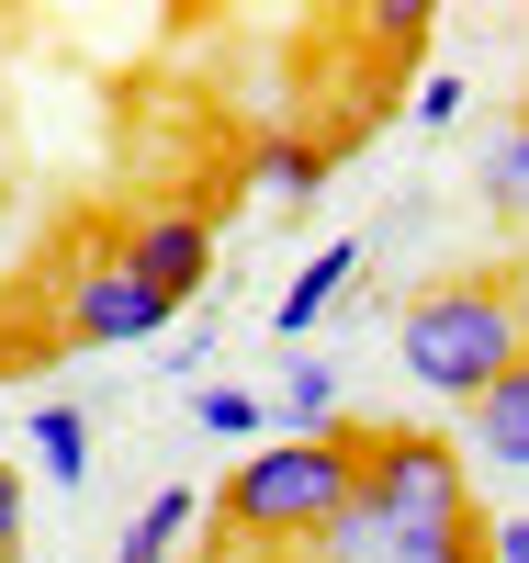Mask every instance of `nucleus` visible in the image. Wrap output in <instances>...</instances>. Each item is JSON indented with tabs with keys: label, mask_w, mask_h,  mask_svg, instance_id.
I'll use <instances>...</instances> for the list:
<instances>
[{
	"label": "nucleus",
	"mask_w": 529,
	"mask_h": 563,
	"mask_svg": "<svg viewBox=\"0 0 529 563\" xmlns=\"http://www.w3.org/2000/svg\"><path fill=\"white\" fill-rule=\"evenodd\" d=\"M12 541H23V474L0 462V552H12Z\"/></svg>",
	"instance_id": "nucleus-17"
},
{
	"label": "nucleus",
	"mask_w": 529,
	"mask_h": 563,
	"mask_svg": "<svg viewBox=\"0 0 529 563\" xmlns=\"http://www.w3.org/2000/svg\"><path fill=\"white\" fill-rule=\"evenodd\" d=\"M518 350H529V294H518L507 271H451V282H428V294L406 305V327H395L406 384L440 395V406H473Z\"/></svg>",
	"instance_id": "nucleus-1"
},
{
	"label": "nucleus",
	"mask_w": 529,
	"mask_h": 563,
	"mask_svg": "<svg viewBox=\"0 0 529 563\" xmlns=\"http://www.w3.org/2000/svg\"><path fill=\"white\" fill-rule=\"evenodd\" d=\"M406 113H417V124H451V113H462V79H451V68H440V79H417V102H406Z\"/></svg>",
	"instance_id": "nucleus-15"
},
{
	"label": "nucleus",
	"mask_w": 529,
	"mask_h": 563,
	"mask_svg": "<svg viewBox=\"0 0 529 563\" xmlns=\"http://www.w3.org/2000/svg\"><path fill=\"white\" fill-rule=\"evenodd\" d=\"M372 45H395V57L428 45V0H383V12H372Z\"/></svg>",
	"instance_id": "nucleus-14"
},
{
	"label": "nucleus",
	"mask_w": 529,
	"mask_h": 563,
	"mask_svg": "<svg viewBox=\"0 0 529 563\" xmlns=\"http://www.w3.org/2000/svg\"><path fill=\"white\" fill-rule=\"evenodd\" d=\"M113 260H124V271H135V282H147V294L180 316L191 294H203V271H214V225L191 214V203H169V214H147V225H135Z\"/></svg>",
	"instance_id": "nucleus-4"
},
{
	"label": "nucleus",
	"mask_w": 529,
	"mask_h": 563,
	"mask_svg": "<svg viewBox=\"0 0 529 563\" xmlns=\"http://www.w3.org/2000/svg\"><path fill=\"white\" fill-rule=\"evenodd\" d=\"M339 429V372L327 361H294L282 372V395L260 406V440H327Z\"/></svg>",
	"instance_id": "nucleus-9"
},
{
	"label": "nucleus",
	"mask_w": 529,
	"mask_h": 563,
	"mask_svg": "<svg viewBox=\"0 0 529 563\" xmlns=\"http://www.w3.org/2000/svg\"><path fill=\"white\" fill-rule=\"evenodd\" d=\"M191 519H203V496H191V485H158L147 507H135V530H124L113 563H180V530H191Z\"/></svg>",
	"instance_id": "nucleus-10"
},
{
	"label": "nucleus",
	"mask_w": 529,
	"mask_h": 563,
	"mask_svg": "<svg viewBox=\"0 0 529 563\" xmlns=\"http://www.w3.org/2000/svg\"><path fill=\"white\" fill-rule=\"evenodd\" d=\"M191 429H203V440H260V395L203 384V395H191Z\"/></svg>",
	"instance_id": "nucleus-13"
},
{
	"label": "nucleus",
	"mask_w": 529,
	"mask_h": 563,
	"mask_svg": "<svg viewBox=\"0 0 529 563\" xmlns=\"http://www.w3.org/2000/svg\"><path fill=\"white\" fill-rule=\"evenodd\" d=\"M361 496L372 519L395 530V552H473L485 519H473V462L428 429H383L361 440Z\"/></svg>",
	"instance_id": "nucleus-2"
},
{
	"label": "nucleus",
	"mask_w": 529,
	"mask_h": 563,
	"mask_svg": "<svg viewBox=\"0 0 529 563\" xmlns=\"http://www.w3.org/2000/svg\"><path fill=\"white\" fill-rule=\"evenodd\" d=\"M473 563H529V519H496L485 541H473Z\"/></svg>",
	"instance_id": "nucleus-16"
},
{
	"label": "nucleus",
	"mask_w": 529,
	"mask_h": 563,
	"mask_svg": "<svg viewBox=\"0 0 529 563\" xmlns=\"http://www.w3.org/2000/svg\"><path fill=\"white\" fill-rule=\"evenodd\" d=\"M249 192L282 203V214H305L327 192V147H316V135H260V147H249Z\"/></svg>",
	"instance_id": "nucleus-8"
},
{
	"label": "nucleus",
	"mask_w": 529,
	"mask_h": 563,
	"mask_svg": "<svg viewBox=\"0 0 529 563\" xmlns=\"http://www.w3.org/2000/svg\"><path fill=\"white\" fill-rule=\"evenodd\" d=\"M485 203L529 225V113H518V124L496 135V158H485Z\"/></svg>",
	"instance_id": "nucleus-12"
},
{
	"label": "nucleus",
	"mask_w": 529,
	"mask_h": 563,
	"mask_svg": "<svg viewBox=\"0 0 529 563\" xmlns=\"http://www.w3.org/2000/svg\"><path fill=\"white\" fill-rule=\"evenodd\" d=\"M34 462H45V485H90V417L79 406H34Z\"/></svg>",
	"instance_id": "nucleus-11"
},
{
	"label": "nucleus",
	"mask_w": 529,
	"mask_h": 563,
	"mask_svg": "<svg viewBox=\"0 0 529 563\" xmlns=\"http://www.w3.org/2000/svg\"><path fill=\"white\" fill-rule=\"evenodd\" d=\"M361 238H327L294 282H282V305H271V327H282V339H305V327H327V316H339V294H350V282H361Z\"/></svg>",
	"instance_id": "nucleus-7"
},
{
	"label": "nucleus",
	"mask_w": 529,
	"mask_h": 563,
	"mask_svg": "<svg viewBox=\"0 0 529 563\" xmlns=\"http://www.w3.org/2000/svg\"><path fill=\"white\" fill-rule=\"evenodd\" d=\"M451 451H462V462H496V474H529V350L462 406V440H451Z\"/></svg>",
	"instance_id": "nucleus-6"
},
{
	"label": "nucleus",
	"mask_w": 529,
	"mask_h": 563,
	"mask_svg": "<svg viewBox=\"0 0 529 563\" xmlns=\"http://www.w3.org/2000/svg\"><path fill=\"white\" fill-rule=\"evenodd\" d=\"M350 485H361V440L350 429H327V440H271V451H249L225 474V530H249V541H316V519L327 507H350Z\"/></svg>",
	"instance_id": "nucleus-3"
},
{
	"label": "nucleus",
	"mask_w": 529,
	"mask_h": 563,
	"mask_svg": "<svg viewBox=\"0 0 529 563\" xmlns=\"http://www.w3.org/2000/svg\"><path fill=\"white\" fill-rule=\"evenodd\" d=\"M169 327V305L135 282L124 260H90V271H68V339H90V350H113V339H158Z\"/></svg>",
	"instance_id": "nucleus-5"
}]
</instances>
